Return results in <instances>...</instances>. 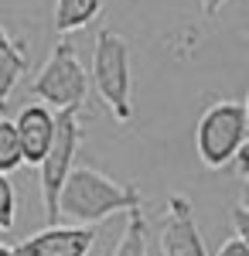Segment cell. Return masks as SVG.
Listing matches in <instances>:
<instances>
[{"label":"cell","mask_w":249,"mask_h":256,"mask_svg":"<svg viewBox=\"0 0 249 256\" xmlns=\"http://www.w3.org/2000/svg\"><path fill=\"white\" fill-rule=\"evenodd\" d=\"M144 198L134 184H120L110 174H102L89 164H76L62 192H58V208L55 218L62 226H86L96 229L102 218L116 216V212H130L140 208Z\"/></svg>","instance_id":"6da1fadb"},{"label":"cell","mask_w":249,"mask_h":256,"mask_svg":"<svg viewBox=\"0 0 249 256\" xmlns=\"http://www.w3.org/2000/svg\"><path fill=\"white\" fill-rule=\"evenodd\" d=\"M249 144V113L242 99H218L202 113L198 126H194V150L198 160L222 171L229 168L232 158Z\"/></svg>","instance_id":"7a4b0ae2"},{"label":"cell","mask_w":249,"mask_h":256,"mask_svg":"<svg viewBox=\"0 0 249 256\" xmlns=\"http://www.w3.org/2000/svg\"><path fill=\"white\" fill-rule=\"evenodd\" d=\"M92 86L110 106L113 120H134V79H130V44L123 34L102 28L92 48Z\"/></svg>","instance_id":"3957f363"},{"label":"cell","mask_w":249,"mask_h":256,"mask_svg":"<svg viewBox=\"0 0 249 256\" xmlns=\"http://www.w3.org/2000/svg\"><path fill=\"white\" fill-rule=\"evenodd\" d=\"M31 96L38 99L41 106H48L52 113L62 110H82V102L89 96V76L86 65L78 62L76 44L58 41L52 48L48 62L41 65V72L31 82Z\"/></svg>","instance_id":"277c9868"},{"label":"cell","mask_w":249,"mask_h":256,"mask_svg":"<svg viewBox=\"0 0 249 256\" xmlns=\"http://www.w3.org/2000/svg\"><path fill=\"white\" fill-rule=\"evenodd\" d=\"M78 140H82V123H78V110H62L55 113V137L48 154L41 158V202H44V218L48 226H55V208H58V192L65 184L68 171L76 168Z\"/></svg>","instance_id":"5b68a950"},{"label":"cell","mask_w":249,"mask_h":256,"mask_svg":"<svg viewBox=\"0 0 249 256\" xmlns=\"http://www.w3.org/2000/svg\"><path fill=\"white\" fill-rule=\"evenodd\" d=\"M164 212L168 216H164V226H160V256H208L188 198L171 195Z\"/></svg>","instance_id":"8992f818"},{"label":"cell","mask_w":249,"mask_h":256,"mask_svg":"<svg viewBox=\"0 0 249 256\" xmlns=\"http://www.w3.org/2000/svg\"><path fill=\"white\" fill-rule=\"evenodd\" d=\"M96 246V229H86V226H44L41 232L20 239L18 256H89Z\"/></svg>","instance_id":"52a82bcc"},{"label":"cell","mask_w":249,"mask_h":256,"mask_svg":"<svg viewBox=\"0 0 249 256\" xmlns=\"http://www.w3.org/2000/svg\"><path fill=\"white\" fill-rule=\"evenodd\" d=\"M14 130H18L20 158L28 164H41V158L52 147V137H55V113L41 102H28L14 116Z\"/></svg>","instance_id":"ba28073f"},{"label":"cell","mask_w":249,"mask_h":256,"mask_svg":"<svg viewBox=\"0 0 249 256\" xmlns=\"http://www.w3.org/2000/svg\"><path fill=\"white\" fill-rule=\"evenodd\" d=\"M28 72V52L24 44L7 34V28H0V110L7 106V99L14 92L20 76Z\"/></svg>","instance_id":"9c48e42d"},{"label":"cell","mask_w":249,"mask_h":256,"mask_svg":"<svg viewBox=\"0 0 249 256\" xmlns=\"http://www.w3.org/2000/svg\"><path fill=\"white\" fill-rule=\"evenodd\" d=\"M102 10V0H55V31L68 34L86 28L89 20H96Z\"/></svg>","instance_id":"30bf717a"},{"label":"cell","mask_w":249,"mask_h":256,"mask_svg":"<svg viewBox=\"0 0 249 256\" xmlns=\"http://www.w3.org/2000/svg\"><path fill=\"white\" fill-rule=\"evenodd\" d=\"M113 256H147V218L140 208L126 212V229H123Z\"/></svg>","instance_id":"8fae6325"},{"label":"cell","mask_w":249,"mask_h":256,"mask_svg":"<svg viewBox=\"0 0 249 256\" xmlns=\"http://www.w3.org/2000/svg\"><path fill=\"white\" fill-rule=\"evenodd\" d=\"M24 158H20V144H18V130H14V120L0 116V174H10L18 171Z\"/></svg>","instance_id":"7c38bea8"},{"label":"cell","mask_w":249,"mask_h":256,"mask_svg":"<svg viewBox=\"0 0 249 256\" xmlns=\"http://www.w3.org/2000/svg\"><path fill=\"white\" fill-rule=\"evenodd\" d=\"M18 218V195L14 184L7 181V174H0V232H10Z\"/></svg>","instance_id":"4fadbf2b"},{"label":"cell","mask_w":249,"mask_h":256,"mask_svg":"<svg viewBox=\"0 0 249 256\" xmlns=\"http://www.w3.org/2000/svg\"><path fill=\"white\" fill-rule=\"evenodd\" d=\"M232 226H236V236L249 242V212H246V202H236V205H232Z\"/></svg>","instance_id":"5bb4252c"},{"label":"cell","mask_w":249,"mask_h":256,"mask_svg":"<svg viewBox=\"0 0 249 256\" xmlns=\"http://www.w3.org/2000/svg\"><path fill=\"white\" fill-rule=\"evenodd\" d=\"M215 256H249V242L239 236H229L222 246H218V253Z\"/></svg>","instance_id":"9a60e30c"},{"label":"cell","mask_w":249,"mask_h":256,"mask_svg":"<svg viewBox=\"0 0 249 256\" xmlns=\"http://www.w3.org/2000/svg\"><path fill=\"white\" fill-rule=\"evenodd\" d=\"M222 4H226V0H202V10H205V14H218Z\"/></svg>","instance_id":"2e32d148"},{"label":"cell","mask_w":249,"mask_h":256,"mask_svg":"<svg viewBox=\"0 0 249 256\" xmlns=\"http://www.w3.org/2000/svg\"><path fill=\"white\" fill-rule=\"evenodd\" d=\"M0 256H18V250H14V246H7V242H0Z\"/></svg>","instance_id":"e0dca14e"}]
</instances>
